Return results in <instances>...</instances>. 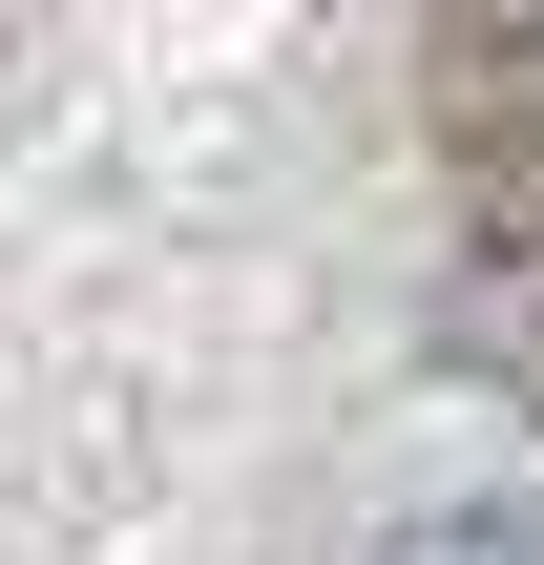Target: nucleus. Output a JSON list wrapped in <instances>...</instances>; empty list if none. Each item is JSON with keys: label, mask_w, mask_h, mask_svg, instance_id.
<instances>
[{"label": "nucleus", "mask_w": 544, "mask_h": 565, "mask_svg": "<svg viewBox=\"0 0 544 565\" xmlns=\"http://www.w3.org/2000/svg\"><path fill=\"white\" fill-rule=\"evenodd\" d=\"M461 168H482V189H461V294H440V335H461L482 377L544 398V126L461 147Z\"/></svg>", "instance_id": "nucleus-1"}, {"label": "nucleus", "mask_w": 544, "mask_h": 565, "mask_svg": "<svg viewBox=\"0 0 544 565\" xmlns=\"http://www.w3.org/2000/svg\"><path fill=\"white\" fill-rule=\"evenodd\" d=\"M377 565H544V524L524 503H440V524H398Z\"/></svg>", "instance_id": "nucleus-2"}]
</instances>
